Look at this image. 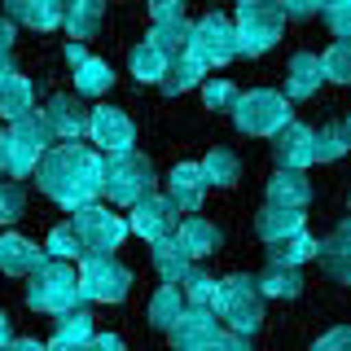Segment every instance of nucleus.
<instances>
[{
	"label": "nucleus",
	"mask_w": 351,
	"mask_h": 351,
	"mask_svg": "<svg viewBox=\"0 0 351 351\" xmlns=\"http://www.w3.org/2000/svg\"><path fill=\"white\" fill-rule=\"evenodd\" d=\"M312 202V184L303 171H277L268 180V206H285V211H307Z\"/></svg>",
	"instance_id": "aec40b11"
},
{
	"label": "nucleus",
	"mask_w": 351,
	"mask_h": 351,
	"mask_svg": "<svg viewBox=\"0 0 351 351\" xmlns=\"http://www.w3.org/2000/svg\"><path fill=\"white\" fill-rule=\"evenodd\" d=\"M36 114V88H31L27 75H9L5 84H0V119H9V123H18V119Z\"/></svg>",
	"instance_id": "5701e85b"
},
{
	"label": "nucleus",
	"mask_w": 351,
	"mask_h": 351,
	"mask_svg": "<svg viewBox=\"0 0 351 351\" xmlns=\"http://www.w3.org/2000/svg\"><path fill=\"white\" fill-rule=\"evenodd\" d=\"M272 158H277V171H303L316 162V132L307 123H285L277 136H272Z\"/></svg>",
	"instance_id": "2eb2a0df"
},
{
	"label": "nucleus",
	"mask_w": 351,
	"mask_h": 351,
	"mask_svg": "<svg viewBox=\"0 0 351 351\" xmlns=\"http://www.w3.org/2000/svg\"><path fill=\"white\" fill-rule=\"evenodd\" d=\"M0 171H5V132H0Z\"/></svg>",
	"instance_id": "5fc2aeb1"
},
{
	"label": "nucleus",
	"mask_w": 351,
	"mask_h": 351,
	"mask_svg": "<svg viewBox=\"0 0 351 351\" xmlns=\"http://www.w3.org/2000/svg\"><path fill=\"white\" fill-rule=\"evenodd\" d=\"M9 22H27L36 31H53V27H62V5L58 0H14L9 5Z\"/></svg>",
	"instance_id": "393cba45"
},
{
	"label": "nucleus",
	"mask_w": 351,
	"mask_h": 351,
	"mask_svg": "<svg viewBox=\"0 0 351 351\" xmlns=\"http://www.w3.org/2000/svg\"><path fill=\"white\" fill-rule=\"evenodd\" d=\"M5 351H44V343H36V338H14Z\"/></svg>",
	"instance_id": "3c124183"
},
{
	"label": "nucleus",
	"mask_w": 351,
	"mask_h": 351,
	"mask_svg": "<svg viewBox=\"0 0 351 351\" xmlns=\"http://www.w3.org/2000/svg\"><path fill=\"white\" fill-rule=\"evenodd\" d=\"M237 84H228V80H211V84H202V101L206 110H233L237 106Z\"/></svg>",
	"instance_id": "a19ab883"
},
{
	"label": "nucleus",
	"mask_w": 351,
	"mask_h": 351,
	"mask_svg": "<svg viewBox=\"0 0 351 351\" xmlns=\"http://www.w3.org/2000/svg\"><path fill=\"white\" fill-rule=\"evenodd\" d=\"M233 123H237V132H246V136H277L285 123H294V110L281 93H272V88H250V93L237 97Z\"/></svg>",
	"instance_id": "39448f33"
},
{
	"label": "nucleus",
	"mask_w": 351,
	"mask_h": 351,
	"mask_svg": "<svg viewBox=\"0 0 351 351\" xmlns=\"http://www.w3.org/2000/svg\"><path fill=\"white\" fill-rule=\"evenodd\" d=\"M197 171H202V180L215 184V189H233L241 180V158L233 149H211L202 162H197Z\"/></svg>",
	"instance_id": "a878e982"
},
{
	"label": "nucleus",
	"mask_w": 351,
	"mask_h": 351,
	"mask_svg": "<svg viewBox=\"0 0 351 351\" xmlns=\"http://www.w3.org/2000/svg\"><path fill=\"white\" fill-rule=\"evenodd\" d=\"M316 62H321V80H334V84L351 80V44L347 40H334Z\"/></svg>",
	"instance_id": "4c0bfd02"
},
{
	"label": "nucleus",
	"mask_w": 351,
	"mask_h": 351,
	"mask_svg": "<svg viewBox=\"0 0 351 351\" xmlns=\"http://www.w3.org/2000/svg\"><path fill=\"white\" fill-rule=\"evenodd\" d=\"M202 66H197L193 58H189V53H176V58L167 62V71H162V80H158V88H162V93H167V97H180V93H189V88H197V84H202Z\"/></svg>",
	"instance_id": "bb28decb"
},
{
	"label": "nucleus",
	"mask_w": 351,
	"mask_h": 351,
	"mask_svg": "<svg viewBox=\"0 0 351 351\" xmlns=\"http://www.w3.org/2000/svg\"><path fill=\"white\" fill-rule=\"evenodd\" d=\"M66 224H71L75 237L84 241V255H110V250H119V241L128 237L123 215H114V211H110V206H101V202L71 211V219H66Z\"/></svg>",
	"instance_id": "9d476101"
},
{
	"label": "nucleus",
	"mask_w": 351,
	"mask_h": 351,
	"mask_svg": "<svg viewBox=\"0 0 351 351\" xmlns=\"http://www.w3.org/2000/svg\"><path fill=\"white\" fill-rule=\"evenodd\" d=\"M351 145V128L343 123V119H334L329 128L316 132V162H334V158H343Z\"/></svg>",
	"instance_id": "c9c22d12"
},
{
	"label": "nucleus",
	"mask_w": 351,
	"mask_h": 351,
	"mask_svg": "<svg viewBox=\"0 0 351 351\" xmlns=\"http://www.w3.org/2000/svg\"><path fill=\"white\" fill-rule=\"evenodd\" d=\"M145 44H154V49L167 53V58L184 53V44H189V18H180V22H158V27H149Z\"/></svg>",
	"instance_id": "f704fd0d"
},
{
	"label": "nucleus",
	"mask_w": 351,
	"mask_h": 351,
	"mask_svg": "<svg viewBox=\"0 0 351 351\" xmlns=\"http://www.w3.org/2000/svg\"><path fill=\"white\" fill-rule=\"evenodd\" d=\"M184 53L202 66V71H211V66H228L237 58V36H233V18L224 14H206L189 22V44H184Z\"/></svg>",
	"instance_id": "6e6552de"
},
{
	"label": "nucleus",
	"mask_w": 351,
	"mask_h": 351,
	"mask_svg": "<svg viewBox=\"0 0 351 351\" xmlns=\"http://www.w3.org/2000/svg\"><path fill=\"white\" fill-rule=\"evenodd\" d=\"M176 290H180L184 307H193V312H211V303H215V277H211V272L189 268V272H184V281L176 285Z\"/></svg>",
	"instance_id": "c756f323"
},
{
	"label": "nucleus",
	"mask_w": 351,
	"mask_h": 351,
	"mask_svg": "<svg viewBox=\"0 0 351 351\" xmlns=\"http://www.w3.org/2000/svg\"><path fill=\"white\" fill-rule=\"evenodd\" d=\"M9 343H14V321H9V316L0 312V351H5Z\"/></svg>",
	"instance_id": "de8ad7c7"
},
{
	"label": "nucleus",
	"mask_w": 351,
	"mask_h": 351,
	"mask_svg": "<svg viewBox=\"0 0 351 351\" xmlns=\"http://www.w3.org/2000/svg\"><path fill=\"white\" fill-rule=\"evenodd\" d=\"M88 351H128V347H123V338H119V334H93Z\"/></svg>",
	"instance_id": "a18cd8bd"
},
{
	"label": "nucleus",
	"mask_w": 351,
	"mask_h": 351,
	"mask_svg": "<svg viewBox=\"0 0 351 351\" xmlns=\"http://www.w3.org/2000/svg\"><path fill=\"white\" fill-rule=\"evenodd\" d=\"M44 259H58V263H75V259H84V241L75 237V228L71 224H58L49 233V241H44Z\"/></svg>",
	"instance_id": "e433bc0d"
},
{
	"label": "nucleus",
	"mask_w": 351,
	"mask_h": 351,
	"mask_svg": "<svg viewBox=\"0 0 351 351\" xmlns=\"http://www.w3.org/2000/svg\"><path fill=\"white\" fill-rule=\"evenodd\" d=\"M9 44H14V22H9L5 14H0V49L9 53Z\"/></svg>",
	"instance_id": "09e8293b"
},
{
	"label": "nucleus",
	"mask_w": 351,
	"mask_h": 351,
	"mask_svg": "<svg viewBox=\"0 0 351 351\" xmlns=\"http://www.w3.org/2000/svg\"><path fill=\"white\" fill-rule=\"evenodd\" d=\"M255 285H259L263 299H299V294H303L299 268H268L263 277H255Z\"/></svg>",
	"instance_id": "7c9ffc66"
},
{
	"label": "nucleus",
	"mask_w": 351,
	"mask_h": 351,
	"mask_svg": "<svg viewBox=\"0 0 351 351\" xmlns=\"http://www.w3.org/2000/svg\"><path fill=\"white\" fill-rule=\"evenodd\" d=\"M84 136H93V145H97L101 158H114V154L132 149L136 128H132V119L119 106H97V110H88V132Z\"/></svg>",
	"instance_id": "f8f14e48"
},
{
	"label": "nucleus",
	"mask_w": 351,
	"mask_h": 351,
	"mask_svg": "<svg viewBox=\"0 0 351 351\" xmlns=\"http://www.w3.org/2000/svg\"><path fill=\"white\" fill-rule=\"evenodd\" d=\"M211 316L219 321V329H228V334L237 338H255L263 329V294L255 277H246V272H233V277L215 281V303H211Z\"/></svg>",
	"instance_id": "f03ea898"
},
{
	"label": "nucleus",
	"mask_w": 351,
	"mask_h": 351,
	"mask_svg": "<svg viewBox=\"0 0 351 351\" xmlns=\"http://www.w3.org/2000/svg\"><path fill=\"white\" fill-rule=\"evenodd\" d=\"M312 351H351V329H343V325L329 329L325 338H316V347H312Z\"/></svg>",
	"instance_id": "c03bdc74"
},
{
	"label": "nucleus",
	"mask_w": 351,
	"mask_h": 351,
	"mask_svg": "<svg viewBox=\"0 0 351 351\" xmlns=\"http://www.w3.org/2000/svg\"><path fill=\"white\" fill-rule=\"evenodd\" d=\"M321 88V62L316 53H294L290 71H285V101H307Z\"/></svg>",
	"instance_id": "412c9836"
},
{
	"label": "nucleus",
	"mask_w": 351,
	"mask_h": 351,
	"mask_svg": "<svg viewBox=\"0 0 351 351\" xmlns=\"http://www.w3.org/2000/svg\"><path fill=\"white\" fill-rule=\"evenodd\" d=\"M128 62H132V75H136V84H158L171 58H167V53H158L154 44L141 40L136 49H132V58H128Z\"/></svg>",
	"instance_id": "72a5a7b5"
},
{
	"label": "nucleus",
	"mask_w": 351,
	"mask_h": 351,
	"mask_svg": "<svg viewBox=\"0 0 351 351\" xmlns=\"http://www.w3.org/2000/svg\"><path fill=\"white\" fill-rule=\"evenodd\" d=\"M88 58V49H84V44H71V40H66V62H71V71H75V66H80Z\"/></svg>",
	"instance_id": "49530a36"
},
{
	"label": "nucleus",
	"mask_w": 351,
	"mask_h": 351,
	"mask_svg": "<svg viewBox=\"0 0 351 351\" xmlns=\"http://www.w3.org/2000/svg\"><path fill=\"white\" fill-rule=\"evenodd\" d=\"M180 312H184V299H180V290L176 285H162V290H154V299H149V325L154 329H167L180 321Z\"/></svg>",
	"instance_id": "473e14b6"
},
{
	"label": "nucleus",
	"mask_w": 351,
	"mask_h": 351,
	"mask_svg": "<svg viewBox=\"0 0 351 351\" xmlns=\"http://www.w3.org/2000/svg\"><path fill=\"white\" fill-rule=\"evenodd\" d=\"M316 259L325 263V272L334 281H347L351 277V263H347V224L334 228V237H329V241H316Z\"/></svg>",
	"instance_id": "2f4dec72"
},
{
	"label": "nucleus",
	"mask_w": 351,
	"mask_h": 351,
	"mask_svg": "<svg viewBox=\"0 0 351 351\" xmlns=\"http://www.w3.org/2000/svg\"><path fill=\"white\" fill-rule=\"evenodd\" d=\"M71 75H75V93L80 97H106L110 84H114V71H110V62H101V58H84Z\"/></svg>",
	"instance_id": "c85d7f7f"
},
{
	"label": "nucleus",
	"mask_w": 351,
	"mask_h": 351,
	"mask_svg": "<svg viewBox=\"0 0 351 351\" xmlns=\"http://www.w3.org/2000/svg\"><path fill=\"white\" fill-rule=\"evenodd\" d=\"M149 18H154V27H158V22H180L184 18V5H180V0H154Z\"/></svg>",
	"instance_id": "37998d69"
},
{
	"label": "nucleus",
	"mask_w": 351,
	"mask_h": 351,
	"mask_svg": "<svg viewBox=\"0 0 351 351\" xmlns=\"http://www.w3.org/2000/svg\"><path fill=\"white\" fill-rule=\"evenodd\" d=\"M9 75H18V71H14V58H9V53H5V49H0V84H5V80H9Z\"/></svg>",
	"instance_id": "864d4df0"
},
{
	"label": "nucleus",
	"mask_w": 351,
	"mask_h": 351,
	"mask_svg": "<svg viewBox=\"0 0 351 351\" xmlns=\"http://www.w3.org/2000/svg\"><path fill=\"white\" fill-rule=\"evenodd\" d=\"M255 233L268 241V246H277V241L303 233V211H285V206H268V202H263L259 215H255Z\"/></svg>",
	"instance_id": "4be33fe9"
},
{
	"label": "nucleus",
	"mask_w": 351,
	"mask_h": 351,
	"mask_svg": "<svg viewBox=\"0 0 351 351\" xmlns=\"http://www.w3.org/2000/svg\"><path fill=\"white\" fill-rule=\"evenodd\" d=\"M27 211V189L18 180H0V224H18Z\"/></svg>",
	"instance_id": "ea45409f"
},
{
	"label": "nucleus",
	"mask_w": 351,
	"mask_h": 351,
	"mask_svg": "<svg viewBox=\"0 0 351 351\" xmlns=\"http://www.w3.org/2000/svg\"><path fill=\"white\" fill-rule=\"evenodd\" d=\"M202 193H206V180L202 171H197V162H176L171 176H167V202L176 206V215L180 211H197L202 206Z\"/></svg>",
	"instance_id": "dca6fc26"
},
{
	"label": "nucleus",
	"mask_w": 351,
	"mask_h": 351,
	"mask_svg": "<svg viewBox=\"0 0 351 351\" xmlns=\"http://www.w3.org/2000/svg\"><path fill=\"white\" fill-rule=\"evenodd\" d=\"M281 27H285L281 5H268V0H241V5H237V18H233L237 53H246V58L268 53L272 44L281 40Z\"/></svg>",
	"instance_id": "423d86ee"
},
{
	"label": "nucleus",
	"mask_w": 351,
	"mask_h": 351,
	"mask_svg": "<svg viewBox=\"0 0 351 351\" xmlns=\"http://www.w3.org/2000/svg\"><path fill=\"white\" fill-rule=\"evenodd\" d=\"M176 241L184 246V255H189V259H202V255H215V250L224 246V233H219L211 219L189 215V219L176 224Z\"/></svg>",
	"instance_id": "a211bd4d"
},
{
	"label": "nucleus",
	"mask_w": 351,
	"mask_h": 351,
	"mask_svg": "<svg viewBox=\"0 0 351 351\" xmlns=\"http://www.w3.org/2000/svg\"><path fill=\"white\" fill-rule=\"evenodd\" d=\"M44 263V250L36 241L18 237V233H5L0 237V272H9V277H31Z\"/></svg>",
	"instance_id": "6ab92c4d"
},
{
	"label": "nucleus",
	"mask_w": 351,
	"mask_h": 351,
	"mask_svg": "<svg viewBox=\"0 0 351 351\" xmlns=\"http://www.w3.org/2000/svg\"><path fill=\"white\" fill-rule=\"evenodd\" d=\"M27 303L36 312H75L84 307V294H80V277H75L71 263H58V259H44L36 272H31V285H27Z\"/></svg>",
	"instance_id": "7ed1b4c3"
},
{
	"label": "nucleus",
	"mask_w": 351,
	"mask_h": 351,
	"mask_svg": "<svg viewBox=\"0 0 351 351\" xmlns=\"http://www.w3.org/2000/svg\"><path fill=\"white\" fill-rule=\"evenodd\" d=\"M154 162L145 158V154L128 149V154H114V158H106V171H101V193L110 197V202L119 206H136L145 202V197L154 193Z\"/></svg>",
	"instance_id": "20e7f679"
},
{
	"label": "nucleus",
	"mask_w": 351,
	"mask_h": 351,
	"mask_svg": "<svg viewBox=\"0 0 351 351\" xmlns=\"http://www.w3.org/2000/svg\"><path fill=\"white\" fill-rule=\"evenodd\" d=\"M321 18L329 22V31H334L338 40L351 36V5L347 0H329V5H321Z\"/></svg>",
	"instance_id": "79ce46f5"
},
{
	"label": "nucleus",
	"mask_w": 351,
	"mask_h": 351,
	"mask_svg": "<svg viewBox=\"0 0 351 351\" xmlns=\"http://www.w3.org/2000/svg\"><path fill=\"white\" fill-rule=\"evenodd\" d=\"M62 27L71 44H88L97 31L106 27V5L97 0H75V5H62Z\"/></svg>",
	"instance_id": "f3484780"
},
{
	"label": "nucleus",
	"mask_w": 351,
	"mask_h": 351,
	"mask_svg": "<svg viewBox=\"0 0 351 351\" xmlns=\"http://www.w3.org/2000/svg\"><path fill=\"white\" fill-rule=\"evenodd\" d=\"M149 259H154V268H158V277L167 281V285H180V281H184V272L193 268V259L184 255V246H180L176 237H167V241H154Z\"/></svg>",
	"instance_id": "b1692460"
},
{
	"label": "nucleus",
	"mask_w": 351,
	"mask_h": 351,
	"mask_svg": "<svg viewBox=\"0 0 351 351\" xmlns=\"http://www.w3.org/2000/svg\"><path fill=\"white\" fill-rule=\"evenodd\" d=\"M167 334H171L176 351H250L246 338L219 329V321L211 312H193V307H184L180 321H176Z\"/></svg>",
	"instance_id": "0eeeda50"
},
{
	"label": "nucleus",
	"mask_w": 351,
	"mask_h": 351,
	"mask_svg": "<svg viewBox=\"0 0 351 351\" xmlns=\"http://www.w3.org/2000/svg\"><path fill=\"white\" fill-rule=\"evenodd\" d=\"M49 145H53V136H49V128H44L40 114H27V119H18V123H9V132H5V171L18 176V180L31 176Z\"/></svg>",
	"instance_id": "1a4fd4ad"
},
{
	"label": "nucleus",
	"mask_w": 351,
	"mask_h": 351,
	"mask_svg": "<svg viewBox=\"0 0 351 351\" xmlns=\"http://www.w3.org/2000/svg\"><path fill=\"white\" fill-rule=\"evenodd\" d=\"M93 312L88 307H75V312H66L62 321H58V338H66V343H80V347H88L93 343Z\"/></svg>",
	"instance_id": "58836bf2"
},
{
	"label": "nucleus",
	"mask_w": 351,
	"mask_h": 351,
	"mask_svg": "<svg viewBox=\"0 0 351 351\" xmlns=\"http://www.w3.org/2000/svg\"><path fill=\"white\" fill-rule=\"evenodd\" d=\"M123 224H128V233L145 237L149 246H154V241H167V237H176V206L167 202V197L149 193L145 202H136V206H132V215L123 219Z\"/></svg>",
	"instance_id": "4468645a"
},
{
	"label": "nucleus",
	"mask_w": 351,
	"mask_h": 351,
	"mask_svg": "<svg viewBox=\"0 0 351 351\" xmlns=\"http://www.w3.org/2000/svg\"><path fill=\"white\" fill-rule=\"evenodd\" d=\"M75 277H80V294L93 303H123L132 290V272L114 255H84V268Z\"/></svg>",
	"instance_id": "9b49d317"
},
{
	"label": "nucleus",
	"mask_w": 351,
	"mask_h": 351,
	"mask_svg": "<svg viewBox=\"0 0 351 351\" xmlns=\"http://www.w3.org/2000/svg\"><path fill=\"white\" fill-rule=\"evenodd\" d=\"M312 9H316V5H307V0H290V5H285V9H281V14H294V18H307V14H312Z\"/></svg>",
	"instance_id": "8fccbe9b"
},
{
	"label": "nucleus",
	"mask_w": 351,
	"mask_h": 351,
	"mask_svg": "<svg viewBox=\"0 0 351 351\" xmlns=\"http://www.w3.org/2000/svg\"><path fill=\"white\" fill-rule=\"evenodd\" d=\"M316 255V237L307 233H294V237H285L277 241V246H268V268H299V263H307Z\"/></svg>",
	"instance_id": "cd10ccee"
},
{
	"label": "nucleus",
	"mask_w": 351,
	"mask_h": 351,
	"mask_svg": "<svg viewBox=\"0 0 351 351\" xmlns=\"http://www.w3.org/2000/svg\"><path fill=\"white\" fill-rule=\"evenodd\" d=\"M40 119H44V128H49V136L62 141V145H75V141L88 132V106L80 97H71V93L49 97V106L40 110Z\"/></svg>",
	"instance_id": "ddd939ff"
},
{
	"label": "nucleus",
	"mask_w": 351,
	"mask_h": 351,
	"mask_svg": "<svg viewBox=\"0 0 351 351\" xmlns=\"http://www.w3.org/2000/svg\"><path fill=\"white\" fill-rule=\"evenodd\" d=\"M44 351H88V347H80V343H66V338H58V334H53V343L44 347Z\"/></svg>",
	"instance_id": "603ef678"
},
{
	"label": "nucleus",
	"mask_w": 351,
	"mask_h": 351,
	"mask_svg": "<svg viewBox=\"0 0 351 351\" xmlns=\"http://www.w3.org/2000/svg\"><path fill=\"white\" fill-rule=\"evenodd\" d=\"M101 171L106 158L88 145H49L44 158L36 162V184L53 197L66 211H80V206H93L97 193H101Z\"/></svg>",
	"instance_id": "f257e3e1"
}]
</instances>
